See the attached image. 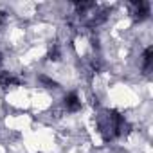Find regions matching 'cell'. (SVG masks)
<instances>
[{
  "label": "cell",
  "mask_w": 153,
  "mask_h": 153,
  "mask_svg": "<svg viewBox=\"0 0 153 153\" xmlns=\"http://www.w3.org/2000/svg\"><path fill=\"white\" fill-rule=\"evenodd\" d=\"M97 126H99V133L103 135L105 140H110V139H114L117 135H123V133H128V130H130V126L126 124L123 115H119L115 110L105 112L99 117Z\"/></svg>",
  "instance_id": "1"
},
{
  "label": "cell",
  "mask_w": 153,
  "mask_h": 153,
  "mask_svg": "<svg viewBox=\"0 0 153 153\" xmlns=\"http://www.w3.org/2000/svg\"><path fill=\"white\" fill-rule=\"evenodd\" d=\"M131 6H133V18H135V20H144V18H148V15H149V6H148V2L139 0V2H133Z\"/></svg>",
  "instance_id": "2"
},
{
  "label": "cell",
  "mask_w": 153,
  "mask_h": 153,
  "mask_svg": "<svg viewBox=\"0 0 153 153\" xmlns=\"http://www.w3.org/2000/svg\"><path fill=\"white\" fill-rule=\"evenodd\" d=\"M0 85L4 88H7V87H13V85H20V79L13 78V76L9 72H6V70H0Z\"/></svg>",
  "instance_id": "3"
},
{
  "label": "cell",
  "mask_w": 153,
  "mask_h": 153,
  "mask_svg": "<svg viewBox=\"0 0 153 153\" xmlns=\"http://www.w3.org/2000/svg\"><path fill=\"white\" fill-rule=\"evenodd\" d=\"M65 106H67V110H70V112H78V110L81 108V101H79V97L76 96V94H68V96L65 97Z\"/></svg>",
  "instance_id": "4"
},
{
  "label": "cell",
  "mask_w": 153,
  "mask_h": 153,
  "mask_svg": "<svg viewBox=\"0 0 153 153\" xmlns=\"http://www.w3.org/2000/svg\"><path fill=\"white\" fill-rule=\"evenodd\" d=\"M151 63H153V47H148L142 54V68L146 74L151 70Z\"/></svg>",
  "instance_id": "5"
},
{
  "label": "cell",
  "mask_w": 153,
  "mask_h": 153,
  "mask_svg": "<svg viewBox=\"0 0 153 153\" xmlns=\"http://www.w3.org/2000/svg\"><path fill=\"white\" fill-rule=\"evenodd\" d=\"M38 79H40V83H43L47 88H56V87H58V83H56V81H52L51 78H47V76H40Z\"/></svg>",
  "instance_id": "6"
},
{
  "label": "cell",
  "mask_w": 153,
  "mask_h": 153,
  "mask_svg": "<svg viewBox=\"0 0 153 153\" xmlns=\"http://www.w3.org/2000/svg\"><path fill=\"white\" fill-rule=\"evenodd\" d=\"M74 6H76V9H78V11H85V9L94 7V4H92V2H76Z\"/></svg>",
  "instance_id": "7"
},
{
  "label": "cell",
  "mask_w": 153,
  "mask_h": 153,
  "mask_svg": "<svg viewBox=\"0 0 153 153\" xmlns=\"http://www.w3.org/2000/svg\"><path fill=\"white\" fill-rule=\"evenodd\" d=\"M49 59H52V61H58L59 59V49L58 47H52L49 51Z\"/></svg>",
  "instance_id": "8"
},
{
  "label": "cell",
  "mask_w": 153,
  "mask_h": 153,
  "mask_svg": "<svg viewBox=\"0 0 153 153\" xmlns=\"http://www.w3.org/2000/svg\"><path fill=\"white\" fill-rule=\"evenodd\" d=\"M0 61H2V56H0Z\"/></svg>",
  "instance_id": "9"
}]
</instances>
